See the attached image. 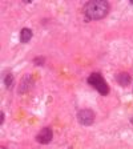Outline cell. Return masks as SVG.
Listing matches in <instances>:
<instances>
[{
	"label": "cell",
	"mask_w": 133,
	"mask_h": 149,
	"mask_svg": "<svg viewBox=\"0 0 133 149\" xmlns=\"http://www.w3.org/2000/svg\"><path fill=\"white\" fill-rule=\"evenodd\" d=\"M83 12L88 20H100L109 13V3L105 0H92L84 6Z\"/></svg>",
	"instance_id": "cell-1"
},
{
	"label": "cell",
	"mask_w": 133,
	"mask_h": 149,
	"mask_svg": "<svg viewBox=\"0 0 133 149\" xmlns=\"http://www.w3.org/2000/svg\"><path fill=\"white\" fill-rule=\"evenodd\" d=\"M88 83H89V85H92L100 95H102V96H107L109 93L108 84H107V81L104 80V77L101 76V73H99V72H95V73L91 74L89 77H88Z\"/></svg>",
	"instance_id": "cell-2"
},
{
	"label": "cell",
	"mask_w": 133,
	"mask_h": 149,
	"mask_svg": "<svg viewBox=\"0 0 133 149\" xmlns=\"http://www.w3.org/2000/svg\"><path fill=\"white\" fill-rule=\"evenodd\" d=\"M95 112L91 109H81L77 113V121L84 127H89L95 123Z\"/></svg>",
	"instance_id": "cell-3"
},
{
	"label": "cell",
	"mask_w": 133,
	"mask_h": 149,
	"mask_svg": "<svg viewBox=\"0 0 133 149\" xmlns=\"http://www.w3.org/2000/svg\"><path fill=\"white\" fill-rule=\"evenodd\" d=\"M52 137H53V133H52V129L49 127H45L37 133L36 136V141L39 144H49L52 141Z\"/></svg>",
	"instance_id": "cell-4"
},
{
	"label": "cell",
	"mask_w": 133,
	"mask_h": 149,
	"mask_svg": "<svg viewBox=\"0 0 133 149\" xmlns=\"http://www.w3.org/2000/svg\"><path fill=\"white\" fill-rule=\"evenodd\" d=\"M32 85H33V79H32V74H25L24 77L22 79V81H20V84H19V95H24V93H27L28 91L32 88Z\"/></svg>",
	"instance_id": "cell-5"
},
{
	"label": "cell",
	"mask_w": 133,
	"mask_h": 149,
	"mask_svg": "<svg viewBox=\"0 0 133 149\" xmlns=\"http://www.w3.org/2000/svg\"><path fill=\"white\" fill-rule=\"evenodd\" d=\"M116 81L120 84L121 87H128L130 84V81H132V77H130V74L127 73V72H121V73H118L116 76Z\"/></svg>",
	"instance_id": "cell-6"
},
{
	"label": "cell",
	"mask_w": 133,
	"mask_h": 149,
	"mask_svg": "<svg viewBox=\"0 0 133 149\" xmlns=\"http://www.w3.org/2000/svg\"><path fill=\"white\" fill-rule=\"evenodd\" d=\"M32 31L29 29V28H23L22 32H20V41H22L23 44L28 43V41L32 39Z\"/></svg>",
	"instance_id": "cell-7"
},
{
	"label": "cell",
	"mask_w": 133,
	"mask_h": 149,
	"mask_svg": "<svg viewBox=\"0 0 133 149\" xmlns=\"http://www.w3.org/2000/svg\"><path fill=\"white\" fill-rule=\"evenodd\" d=\"M4 85H6L7 89H11V88H12V85H13V76L11 73H8L6 77H4Z\"/></svg>",
	"instance_id": "cell-8"
},
{
	"label": "cell",
	"mask_w": 133,
	"mask_h": 149,
	"mask_svg": "<svg viewBox=\"0 0 133 149\" xmlns=\"http://www.w3.org/2000/svg\"><path fill=\"white\" fill-rule=\"evenodd\" d=\"M44 60H45L44 57H36V59L33 60V63H35L36 65H43V64H44Z\"/></svg>",
	"instance_id": "cell-9"
},
{
	"label": "cell",
	"mask_w": 133,
	"mask_h": 149,
	"mask_svg": "<svg viewBox=\"0 0 133 149\" xmlns=\"http://www.w3.org/2000/svg\"><path fill=\"white\" fill-rule=\"evenodd\" d=\"M0 116H1V117H0V123H3V121H4V113H3V112H1V115H0Z\"/></svg>",
	"instance_id": "cell-10"
},
{
	"label": "cell",
	"mask_w": 133,
	"mask_h": 149,
	"mask_svg": "<svg viewBox=\"0 0 133 149\" xmlns=\"http://www.w3.org/2000/svg\"><path fill=\"white\" fill-rule=\"evenodd\" d=\"M130 121H132V124H133V117H132V120H130Z\"/></svg>",
	"instance_id": "cell-11"
},
{
	"label": "cell",
	"mask_w": 133,
	"mask_h": 149,
	"mask_svg": "<svg viewBox=\"0 0 133 149\" xmlns=\"http://www.w3.org/2000/svg\"><path fill=\"white\" fill-rule=\"evenodd\" d=\"M1 149H6V148H1Z\"/></svg>",
	"instance_id": "cell-12"
}]
</instances>
